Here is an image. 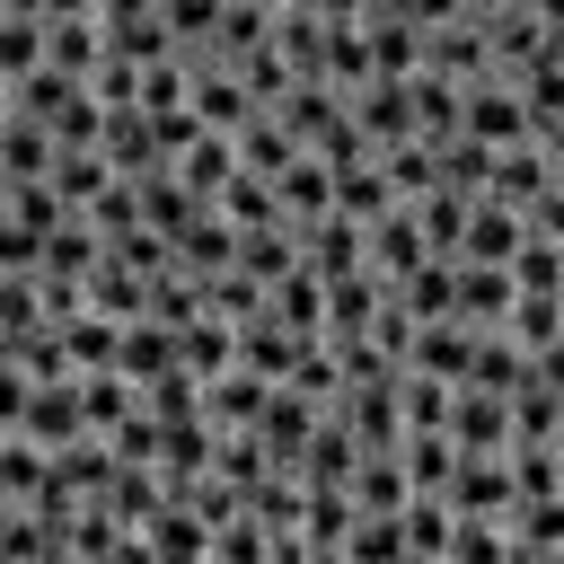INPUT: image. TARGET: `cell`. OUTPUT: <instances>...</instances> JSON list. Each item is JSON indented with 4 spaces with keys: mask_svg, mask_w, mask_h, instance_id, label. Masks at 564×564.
<instances>
[{
    "mask_svg": "<svg viewBox=\"0 0 564 564\" xmlns=\"http://www.w3.org/2000/svg\"><path fill=\"white\" fill-rule=\"evenodd\" d=\"M405 555H449V494H405Z\"/></svg>",
    "mask_w": 564,
    "mask_h": 564,
    "instance_id": "15",
    "label": "cell"
},
{
    "mask_svg": "<svg viewBox=\"0 0 564 564\" xmlns=\"http://www.w3.org/2000/svg\"><path fill=\"white\" fill-rule=\"evenodd\" d=\"M273 194H282V212H291V220L308 229L317 212H335V167H326L317 150H300V159H291V167L273 176Z\"/></svg>",
    "mask_w": 564,
    "mask_h": 564,
    "instance_id": "11",
    "label": "cell"
},
{
    "mask_svg": "<svg viewBox=\"0 0 564 564\" xmlns=\"http://www.w3.org/2000/svg\"><path fill=\"white\" fill-rule=\"evenodd\" d=\"M317 423H326V405L308 397V388H291V379H273V397H264V414L247 423L264 449H273V467H291L300 476V449L317 441Z\"/></svg>",
    "mask_w": 564,
    "mask_h": 564,
    "instance_id": "1",
    "label": "cell"
},
{
    "mask_svg": "<svg viewBox=\"0 0 564 564\" xmlns=\"http://www.w3.org/2000/svg\"><path fill=\"white\" fill-rule=\"evenodd\" d=\"M529 229H546V238H564V176H555V185H546V194L529 203Z\"/></svg>",
    "mask_w": 564,
    "mask_h": 564,
    "instance_id": "17",
    "label": "cell"
},
{
    "mask_svg": "<svg viewBox=\"0 0 564 564\" xmlns=\"http://www.w3.org/2000/svg\"><path fill=\"white\" fill-rule=\"evenodd\" d=\"M520 238H529V212L502 203V194H476V203H467V238H458V256H476V264H511Z\"/></svg>",
    "mask_w": 564,
    "mask_h": 564,
    "instance_id": "4",
    "label": "cell"
},
{
    "mask_svg": "<svg viewBox=\"0 0 564 564\" xmlns=\"http://www.w3.org/2000/svg\"><path fill=\"white\" fill-rule=\"evenodd\" d=\"M458 132H476L485 150H511V141H538V123H529V106H520V88H467V97H458Z\"/></svg>",
    "mask_w": 564,
    "mask_h": 564,
    "instance_id": "3",
    "label": "cell"
},
{
    "mask_svg": "<svg viewBox=\"0 0 564 564\" xmlns=\"http://www.w3.org/2000/svg\"><path fill=\"white\" fill-rule=\"evenodd\" d=\"M300 326H282L273 308H256V317H238V361L256 370V379H291V361H300Z\"/></svg>",
    "mask_w": 564,
    "mask_h": 564,
    "instance_id": "5",
    "label": "cell"
},
{
    "mask_svg": "<svg viewBox=\"0 0 564 564\" xmlns=\"http://www.w3.org/2000/svg\"><path fill=\"white\" fill-rule=\"evenodd\" d=\"M397 458H405L414 494H449V476H458V441H449V423H432V432H405V441H397Z\"/></svg>",
    "mask_w": 564,
    "mask_h": 564,
    "instance_id": "12",
    "label": "cell"
},
{
    "mask_svg": "<svg viewBox=\"0 0 564 564\" xmlns=\"http://www.w3.org/2000/svg\"><path fill=\"white\" fill-rule=\"evenodd\" d=\"M44 62L88 79V70L106 62V26H97V18H44Z\"/></svg>",
    "mask_w": 564,
    "mask_h": 564,
    "instance_id": "13",
    "label": "cell"
},
{
    "mask_svg": "<svg viewBox=\"0 0 564 564\" xmlns=\"http://www.w3.org/2000/svg\"><path fill=\"white\" fill-rule=\"evenodd\" d=\"M511 300H520L511 264H476V256H458V317H467V326H502Z\"/></svg>",
    "mask_w": 564,
    "mask_h": 564,
    "instance_id": "8",
    "label": "cell"
},
{
    "mask_svg": "<svg viewBox=\"0 0 564 564\" xmlns=\"http://www.w3.org/2000/svg\"><path fill=\"white\" fill-rule=\"evenodd\" d=\"M449 441H458L467 458H502V449H511V397L458 379V397H449Z\"/></svg>",
    "mask_w": 564,
    "mask_h": 564,
    "instance_id": "2",
    "label": "cell"
},
{
    "mask_svg": "<svg viewBox=\"0 0 564 564\" xmlns=\"http://www.w3.org/2000/svg\"><path fill=\"white\" fill-rule=\"evenodd\" d=\"M511 555H564V494L511 502Z\"/></svg>",
    "mask_w": 564,
    "mask_h": 564,
    "instance_id": "14",
    "label": "cell"
},
{
    "mask_svg": "<svg viewBox=\"0 0 564 564\" xmlns=\"http://www.w3.org/2000/svg\"><path fill=\"white\" fill-rule=\"evenodd\" d=\"M229 176H238V141L203 123V132L176 150V185H185V194H203V203H220V185H229Z\"/></svg>",
    "mask_w": 564,
    "mask_h": 564,
    "instance_id": "7",
    "label": "cell"
},
{
    "mask_svg": "<svg viewBox=\"0 0 564 564\" xmlns=\"http://www.w3.org/2000/svg\"><path fill=\"white\" fill-rule=\"evenodd\" d=\"M520 485H511V458H467L458 449V476H449V511H502L511 520Z\"/></svg>",
    "mask_w": 564,
    "mask_h": 564,
    "instance_id": "10",
    "label": "cell"
},
{
    "mask_svg": "<svg viewBox=\"0 0 564 564\" xmlns=\"http://www.w3.org/2000/svg\"><path fill=\"white\" fill-rule=\"evenodd\" d=\"M44 70V18H0V88Z\"/></svg>",
    "mask_w": 564,
    "mask_h": 564,
    "instance_id": "16",
    "label": "cell"
},
{
    "mask_svg": "<svg viewBox=\"0 0 564 564\" xmlns=\"http://www.w3.org/2000/svg\"><path fill=\"white\" fill-rule=\"evenodd\" d=\"M132 538H141V555H212V520H203L185 494H167Z\"/></svg>",
    "mask_w": 564,
    "mask_h": 564,
    "instance_id": "6",
    "label": "cell"
},
{
    "mask_svg": "<svg viewBox=\"0 0 564 564\" xmlns=\"http://www.w3.org/2000/svg\"><path fill=\"white\" fill-rule=\"evenodd\" d=\"M264 397H273V379H256L247 361H229L220 379H203V414H212L220 432H247V423L264 414Z\"/></svg>",
    "mask_w": 564,
    "mask_h": 564,
    "instance_id": "9",
    "label": "cell"
}]
</instances>
